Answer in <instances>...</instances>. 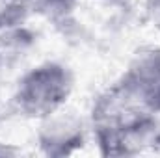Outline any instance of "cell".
Masks as SVG:
<instances>
[{"label":"cell","mask_w":160,"mask_h":158,"mask_svg":"<svg viewBox=\"0 0 160 158\" xmlns=\"http://www.w3.org/2000/svg\"><path fill=\"white\" fill-rule=\"evenodd\" d=\"M160 116L132 101L114 82L101 91L89 110V132L102 156H134L155 151Z\"/></svg>","instance_id":"1"},{"label":"cell","mask_w":160,"mask_h":158,"mask_svg":"<svg viewBox=\"0 0 160 158\" xmlns=\"http://www.w3.org/2000/svg\"><path fill=\"white\" fill-rule=\"evenodd\" d=\"M73 89V69L63 62L45 60L19 77L11 93V108L21 117L41 121L65 108Z\"/></svg>","instance_id":"2"},{"label":"cell","mask_w":160,"mask_h":158,"mask_svg":"<svg viewBox=\"0 0 160 158\" xmlns=\"http://www.w3.org/2000/svg\"><path fill=\"white\" fill-rule=\"evenodd\" d=\"M116 84L140 106L160 116V45L140 47Z\"/></svg>","instance_id":"3"},{"label":"cell","mask_w":160,"mask_h":158,"mask_svg":"<svg viewBox=\"0 0 160 158\" xmlns=\"http://www.w3.org/2000/svg\"><path fill=\"white\" fill-rule=\"evenodd\" d=\"M88 130L89 123L75 110H69L65 106L50 114L48 117L38 121L36 143L45 156H71L84 147L88 140Z\"/></svg>","instance_id":"4"},{"label":"cell","mask_w":160,"mask_h":158,"mask_svg":"<svg viewBox=\"0 0 160 158\" xmlns=\"http://www.w3.org/2000/svg\"><path fill=\"white\" fill-rule=\"evenodd\" d=\"M34 36L26 30V26H19L8 32H0V73L9 69L21 56L32 47Z\"/></svg>","instance_id":"5"},{"label":"cell","mask_w":160,"mask_h":158,"mask_svg":"<svg viewBox=\"0 0 160 158\" xmlns=\"http://www.w3.org/2000/svg\"><path fill=\"white\" fill-rule=\"evenodd\" d=\"M34 9V0H0V32L24 26Z\"/></svg>","instance_id":"6"},{"label":"cell","mask_w":160,"mask_h":158,"mask_svg":"<svg viewBox=\"0 0 160 158\" xmlns=\"http://www.w3.org/2000/svg\"><path fill=\"white\" fill-rule=\"evenodd\" d=\"M36 9H43L48 13V17L54 19H67L77 6V0H34Z\"/></svg>","instance_id":"7"},{"label":"cell","mask_w":160,"mask_h":158,"mask_svg":"<svg viewBox=\"0 0 160 158\" xmlns=\"http://www.w3.org/2000/svg\"><path fill=\"white\" fill-rule=\"evenodd\" d=\"M143 13H145V21L160 34V0H145Z\"/></svg>","instance_id":"8"},{"label":"cell","mask_w":160,"mask_h":158,"mask_svg":"<svg viewBox=\"0 0 160 158\" xmlns=\"http://www.w3.org/2000/svg\"><path fill=\"white\" fill-rule=\"evenodd\" d=\"M102 2H108V4H125L127 0H102Z\"/></svg>","instance_id":"9"}]
</instances>
